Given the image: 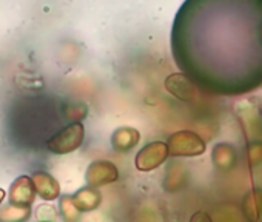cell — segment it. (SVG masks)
I'll return each instance as SVG.
<instances>
[{
	"instance_id": "7c38bea8",
	"label": "cell",
	"mask_w": 262,
	"mask_h": 222,
	"mask_svg": "<svg viewBox=\"0 0 262 222\" xmlns=\"http://www.w3.org/2000/svg\"><path fill=\"white\" fill-rule=\"evenodd\" d=\"M30 214H31L30 207L16 205L11 202H10V205L0 210V219H4V220H25L30 217Z\"/></svg>"
},
{
	"instance_id": "5b68a950",
	"label": "cell",
	"mask_w": 262,
	"mask_h": 222,
	"mask_svg": "<svg viewBox=\"0 0 262 222\" xmlns=\"http://www.w3.org/2000/svg\"><path fill=\"white\" fill-rule=\"evenodd\" d=\"M165 88L171 96L178 97L182 102H193L198 97L196 85L185 74L181 73L170 74L165 79Z\"/></svg>"
},
{
	"instance_id": "8fae6325",
	"label": "cell",
	"mask_w": 262,
	"mask_h": 222,
	"mask_svg": "<svg viewBox=\"0 0 262 222\" xmlns=\"http://www.w3.org/2000/svg\"><path fill=\"white\" fill-rule=\"evenodd\" d=\"M213 159H214V164L219 168H222V170L230 168L234 164V150H233V147L227 145V144L216 145V148L213 151Z\"/></svg>"
},
{
	"instance_id": "ba28073f",
	"label": "cell",
	"mask_w": 262,
	"mask_h": 222,
	"mask_svg": "<svg viewBox=\"0 0 262 222\" xmlns=\"http://www.w3.org/2000/svg\"><path fill=\"white\" fill-rule=\"evenodd\" d=\"M141 141V133L131 127H122L117 128L113 133L111 144L117 151H128L131 148H135Z\"/></svg>"
},
{
	"instance_id": "52a82bcc",
	"label": "cell",
	"mask_w": 262,
	"mask_h": 222,
	"mask_svg": "<svg viewBox=\"0 0 262 222\" xmlns=\"http://www.w3.org/2000/svg\"><path fill=\"white\" fill-rule=\"evenodd\" d=\"M33 182H34V188H36L37 194L43 201H54L59 197L60 185L51 174L43 173V171H37L33 174Z\"/></svg>"
},
{
	"instance_id": "9c48e42d",
	"label": "cell",
	"mask_w": 262,
	"mask_h": 222,
	"mask_svg": "<svg viewBox=\"0 0 262 222\" xmlns=\"http://www.w3.org/2000/svg\"><path fill=\"white\" fill-rule=\"evenodd\" d=\"M77 208L80 211H93L96 210L100 202H102V194L96 190V187H85L82 190H79L74 196H73Z\"/></svg>"
},
{
	"instance_id": "7a4b0ae2",
	"label": "cell",
	"mask_w": 262,
	"mask_h": 222,
	"mask_svg": "<svg viewBox=\"0 0 262 222\" xmlns=\"http://www.w3.org/2000/svg\"><path fill=\"white\" fill-rule=\"evenodd\" d=\"M167 144L171 156H199L205 153L204 141L191 131H178L170 136Z\"/></svg>"
},
{
	"instance_id": "277c9868",
	"label": "cell",
	"mask_w": 262,
	"mask_h": 222,
	"mask_svg": "<svg viewBox=\"0 0 262 222\" xmlns=\"http://www.w3.org/2000/svg\"><path fill=\"white\" fill-rule=\"evenodd\" d=\"M117 177H119L117 167L108 161H94L93 164H90L86 170V176H85L88 185L96 187V188L108 185L117 181Z\"/></svg>"
},
{
	"instance_id": "30bf717a",
	"label": "cell",
	"mask_w": 262,
	"mask_h": 222,
	"mask_svg": "<svg viewBox=\"0 0 262 222\" xmlns=\"http://www.w3.org/2000/svg\"><path fill=\"white\" fill-rule=\"evenodd\" d=\"M244 213L250 220H257L262 213V190L250 191L244 199Z\"/></svg>"
},
{
	"instance_id": "4fadbf2b",
	"label": "cell",
	"mask_w": 262,
	"mask_h": 222,
	"mask_svg": "<svg viewBox=\"0 0 262 222\" xmlns=\"http://www.w3.org/2000/svg\"><path fill=\"white\" fill-rule=\"evenodd\" d=\"M60 211H62L63 219H67L70 222L79 219V213H80V210L77 208L73 196H63L60 199Z\"/></svg>"
},
{
	"instance_id": "6da1fadb",
	"label": "cell",
	"mask_w": 262,
	"mask_h": 222,
	"mask_svg": "<svg viewBox=\"0 0 262 222\" xmlns=\"http://www.w3.org/2000/svg\"><path fill=\"white\" fill-rule=\"evenodd\" d=\"M83 136H85V128L79 121H76L74 124L68 125L56 136H53L48 141L47 147L50 148V151L56 154H67L77 150L82 145Z\"/></svg>"
},
{
	"instance_id": "5bb4252c",
	"label": "cell",
	"mask_w": 262,
	"mask_h": 222,
	"mask_svg": "<svg viewBox=\"0 0 262 222\" xmlns=\"http://www.w3.org/2000/svg\"><path fill=\"white\" fill-rule=\"evenodd\" d=\"M247 158L250 165H259L262 164V142H254L247 150Z\"/></svg>"
},
{
	"instance_id": "3957f363",
	"label": "cell",
	"mask_w": 262,
	"mask_h": 222,
	"mask_svg": "<svg viewBox=\"0 0 262 222\" xmlns=\"http://www.w3.org/2000/svg\"><path fill=\"white\" fill-rule=\"evenodd\" d=\"M170 154L168 144L162 141L150 142L145 145L138 154H136V168L141 171H151L158 167H161Z\"/></svg>"
},
{
	"instance_id": "8992f818",
	"label": "cell",
	"mask_w": 262,
	"mask_h": 222,
	"mask_svg": "<svg viewBox=\"0 0 262 222\" xmlns=\"http://www.w3.org/2000/svg\"><path fill=\"white\" fill-rule=\"evenodd\" d=\"M36 188L33 177L30 176H20L17 177L11 188H10V202L16 205H24V207H31L36 197Z\"/></svg>"
},
{
	"instance_id": "2e32d148",
	"label": "cell",
	"mask_w": 262,
	"mask_h": 222,
	"mask_svg": "<svg viewBox=\"0 0 262 222\" xmlns=\"http://www.w3.org/2000/svg\"><path fill=\"white\" fill-rule=\"evenodd\" d=\"M4 199H5V190H2V188H0V204L4 202Z\"/></svg>"
},
{
	"instance_id": "9a60e30c",
	"label": "cell",
	"mask_w": 262,
	"mask_h": 222,
	"mask_svg": "<svg viewBox=\"0 0 262 222\" xmlns=\"http://www.w3.org/2000/svg\"><path fill=\"white\" fill-rule=\"evenodd\" d=\"M198 219H199V220H211V217H210V216H207L205 213H196V214L191 217V220H193V222H194V220H198Z\"/></svg>"
}]
</instances>
